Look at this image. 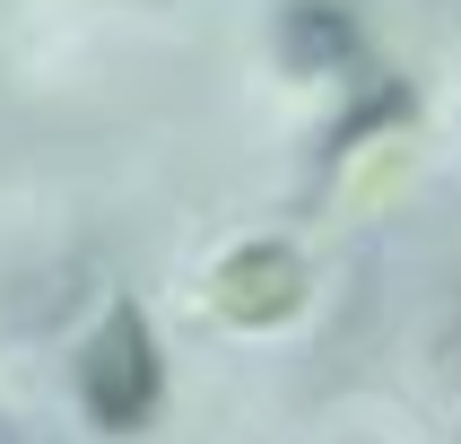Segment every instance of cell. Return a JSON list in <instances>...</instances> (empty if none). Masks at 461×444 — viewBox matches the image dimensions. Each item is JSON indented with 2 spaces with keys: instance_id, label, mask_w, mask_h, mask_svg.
Instances as JSON below:
<instances>
[{
  "instance_id": "cell-3",
  "label": "cell",
  "mask_w": 461,
  "mask_h": 444,
  "mask_svg": "<svg viewBox=\"0 0 461 444\" xmlns=\"http://www.w3.org/2000/svg\"><path fill=\"white\" fill-rule=\"evenodd\" d=\"M279 61L296 78H357L366 70V26L348 0H287L279 9Z\"/></svg>"
},
{
  "instance_id": "cell-2",
  "label": "cell",
  "mask_w": 461,
  "mask_h": 444,
  "mask_svg": "<svg viewBox=\"0 0 461 444\" xmlns=\"http://www.w3.org/2000/svg\"><path fill=\"white\" fill-rule=\"evenodd\" d=\"M305 296H313V270L287 235H244L201 279V313L218 331H279V322L305 313Z\"/></svg>"
},
{
  "instance_id": "cell-5",
  "label": "cell",
  "mask_w": 461,
  "mask_h": 444,
  "mask_svg": "<svg viewBox=\"0 0 461 444\" xmlns=\"http://www.w3.org/2000/svg\"><path fill=\"white\" fill-rule=\"evenodd\" d=\"M0 444H9V436H0Z\"/></svg>"
},
{
  "instance_id": "cell-4",
  "label": "cell",
  "mask_w": 461,
  "mask_h": 444,
  "mask_svg": "<svg viewBox=\"0 0 461 444\" xmlns=\"http://www.w3.org/2000/svg\"><path fill=\"white\" fill-rule=\"evenodd\" d=\"M436 358H444V375L461 384V296L444 305V322H436Z\"/></svg>"
},
{
  "instance_id": "cell-1",
  "label": "cell",
  "mask_w": 461,
  "mask_h": 444,
  "mask_svg": "<svg viewBox=\"0 0 461 444\" xmlns=\"http://www.w3.org/2000/svg\"><path fill=\"white\" fill-rule=\"evenodd\" d=\"M70 384H78V410H87L96 436H140L157 418L166 358H157V331H149V313L131 305V296H113L96 313V331L78 340V358H70Z\"/></svg>"
}]
</instances>
